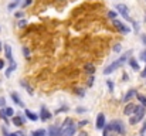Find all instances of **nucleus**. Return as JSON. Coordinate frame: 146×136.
<instances>
[{
	"label": "nucleus",
	"instance_id": "1",
	"mask_svg": "<svg viewBox=\"0 0 146 136\" xmlns=\"http://www.w3.org/2000/svg\"><path fill=\"white\" fill-rule=\"evenodd\" d=\"M131 54H132V51H128V52H125V54H123L122 57H119V58H118L115 62H112L109 67H106V68L104 70V74H105V75H109V74H112L115 70H118L119 67H122V65H123V64L128 61V58H129V55H131Z\"/></svg>",
	"mask_w": 146,
	"mask_h": 136
},
{
	"label": "nucleus",
	"instance_id": "2",
	"mask_svg": "<svg viewBox=\"0 0 146 136\" xmlns=\"http://www.w3.org/2000/svg\"><path fill=\"white\" fill-rule=\"evenodd\" d=\"M62 128V132H61V136H74L75 133V125H74V122L71 121V119H65V122H64V125L61 126Z\"/></svg>",
	"mask_w": 146,
	"mask_h": 136
},
{
	"label": "nucleus",
	"instance_id": "3",
	"mask_svg": "<svg viewBox=\"0 0 146 136\" xmlns=\"http://www.w3.org/2000/svg\"><path fill=\"white\" fill-rule=\"evenodd\" d=\"M146 111H145V106H136V111H135V113H133V116H131V125H135V123H138L139 121H142L143 119V116H145Z\"/></svg>",
	"mask_w": 146,
	"mask_h": 136
},
{
	"label": "nucleus",
	"instance_id": "4",
	"mask_svg": "<svg viewBox=\"0 0 146 136\" xmlns=\"http://www.w3.org/2000/svg\"><path fill=\"white\" fill-rule=\"evenodd\" d=\"M106 128L109 131L115 132V133H123L125 132V126H123V123L121 121H112L109 125H106Z\"/></svg>",
	"mask_w": 146,
	"mask_h": 136
},
{
	"label": "nucleus",
	"instance_id": "5",
	"mask_svg": "<svg viewBox=\"0 0 146 136\" xmlns=\"http://www.w3.org/2000/svg\"><path fill=\"white\" fill-rule=\"evenodd\" d=\"M113 26H115V27H116L121 33H123V34H128V33L131 31V29H129L128 26H125L122 21H119V20H116V19L113 20Z\"/></svg>",
	"mask_w": 146,
	"mask_h": 136
},
{
	"label": "nucleus",
	"instance_id": "6",
	"mask_svg": "<svg viewBox=\"0 0 146 136\" xmlns=\"http://www.w3.org/2000/svg\"><path fill=\"white\" fill-rule=\"evenodd\" d=\"M116 13L122 14L126 20H129V10L125 4H116Z\"/></svg>",
	"mask_w": 146,
	"mask_h": 136
},
{
	"label": "nucleus",
	"instance_id": "7",
	"mask_svg": "<svg viewBox=\"0 0 146 136\" xmlns=\"http://www.w3.org/2000/svg\"><path fill=\"white\" fill-rule=\"evenodd\" d=\"M62 128L58 125H51L48 128V136H61Z\"/></svg>",
	"mask_w": 146,
	"mask_h": 136
},
{
	"label": "nucleus",
	"instance_id": "8",
	"mask_svg": "<svg viewBox=\"0 0 146 136\" xmlns=\"http://www.w3.org/2000/svg\"><path fill=\"white\" fill-rule=\"evenodd\" d=\"M105 128V115L98 113L97 116V129H104Z\"/></svg>",
	"mask_w": 146,
	"mask_h": 136
},
{
	"label": "nucleus",
	"instance_id": "9",
	"mask_svg": "<svg viewBox=\"0 0 146 136\" xmlns=\"http://www.w3.org/2000/svg\"><path fill=\"white\" fill-rule=\"evenodd\" d=\"M135 111H136V105H133V103H129V105L125 108L123 113H125V115H128V116H132V115L135 113Z\"/></svg>",
	"mask_w": 146,
	"mask_h": 136
},
{
	"label": "nucleus",
	"instance_id": "10",
	"mask_svg": "<svg viewBox=\"0 0 146 136\" xmlns=\"http://www.w3.org/2000/svg\"><path fill=\"white\" fill-rule=\"evenodd\" d=\"M50 118H51V113L47 111V108H46V106H41V115H40V119L46 122V121H48Z\"/></svg>",
	"mask_w": 146,
	"mask_h": 136
},
{
	"label": "nucleus",
	"instance_id": "11",
	"mask_svg": "<svg viewBox=\"0 0 146 136\" xmlns=\"http://www.w3.org/2000/svg\"><path fill=\"white\" fill-rule=\"evenodd\" d=\"M26 116H27L30 121H33V122H36V121L40 118L37 113H34V112H31V111H29V109H26Z\"/></svg>",
	"mask_w": 146,
	"mask_h": 136
},
{
	"label": "nucleus",
	"instance_id": "12",
	"mask_svg": "<svg viewBox=\"0 0 146 136\" xmlns=\"http://www.w3.org/2000/svg\"><path fill=\"white\" fill-rule=\"evenodd\" d=\"M11 99L14 101V103H16V105H19V106H23V102H21L20 96H19L16 92H11Z\"/></svg>",
	"mask_w": 146,
	"mask_h": 136
},
{
	"label": "nucleus",
	"instance_id": "13",
	"mask_svg": "<svg viewBox=\"0 0 146 136\" xmlns=\"http://www.w3.org/2000/svg\"><path fill=\"white\" fill-rule=\"evenodd\" d=\"M4 52H6V57H7L10 61H13V57H11V47L9 44L4 45Z\"/></svg>",
	"mask_w": 146,
	"mask_h": 136
},
{
	"label": "nucleus",
	"instance_id": "14",
	"mask_svg": "<svg viewBox=\"0 0 146 136\" xmlns=\"http://www.w3.org/2000/svg\"><path fill=\"white\" fill-rule=\"evenodd\" d=\"M16 67H17V65H16V62L10 61V67H9V70L6 71V77H10V75H11V72L16 70Z\"/></svg>",
	"mask_w": 146,
	"mask_h": 136
},
{
	"label": "nucleus",
	"instance_id": "15",
	"mask_svg": "<svg viewBox=\"0 0 146 136\" xmlns=\"http://www.w3.org/2000/svg\"><path fill=\"white\" fill-rule=\"evenodd\" d=\"M85 72H88V74H94L95 72V67L92 65V64H85Z\"/></svg>",
	"mask_w": 146,
	"mask_h": 136
},
{
	"label": "nucleus",
	"instance_id": "16",
	"mask_svg": "<svg viewBox=\"0 0 146 136\" xmlns=\"http://www.w3.org/2000/svg\"><path fill=\"white\" fill-rule=\"evenodd\" d=\"M135 95H138V94H136V91H135V90H131L129 92H128V94H126V95H125V102H128V101H129L132 96H135Z\"/></svg>",
	"mask_w": 146,
	"mask_h": 136
},
{
	"label": "nucleus",
	"instance_id": "17",
	"mask_svg": "<svg viewBox=\"0 0 146 136\" xmlns=\"http://www.w3.org/2000/svg\"><path fill=\"white\" fill-rule=\"evenodd\" d=\"M13 123L17 125V126H21V125H23V118H21V116H14V118H13Z\"/></svg>",
	"mask_w": 146,
	"mask_h": 136
},
{
	"label": "nucleus",
	"instance_id": "18",
	"mask_svg": "<svg viewBox=\"0 0 146 136\" xmlns=\"http://www.w3.org/2000/svg\"><path fill=\"white\" fill-rule=\"evenodd\" d=\"M129 64H131V67H132L135 71H138V70H139V65H138V62H136V60H135V58H131V60H129Z\"/></svg>",
	"mask_w": 146,
	"mask_h": 136
},
{
	"label": "nucleus",
	"instance_id": "19",
	"mask_svg": "<svg viewBox=\"0 0 146 136\" xmlns=\"http://www.w3.org/2000/svg\"><path fill=\"white\" fill-rule=\"evenodd\" d=\"M33 135L34 136H47V132H46L44 129H38V131H36Z\"/></svg>",
	"mask_w": 146,
	"mask_h": 136
},
{
	"label": "nucleus",
	"instance_id": "20",
	"mask_svg": "<svg viewBox=\"0 0 146 136\" xmlns=\"http://www.w3.org/2000/svg\"><path fill=\"white\" fill-rule=\"evenodd\" d=\"M136 96H138L139 102L142 103V106H146V96H143V95H136Z\"/></svg>",
	"mask_w": 146,
	"mask_h": 136
},
{
	"label": "nucleus",
	"instance_id": "21",
	"mask_svg": "<svg viewBox=\"0 0 146 136\" xmlns=\"http://www.w3.org/2000/svg\"><path fill=\"white\" fill-rule=\"evenodd\" d=\"M19 3H20V0H14V1H11V3L9 4V10H13L16 6H19Z\"/></svg>",
	"mask_w": 146,
	"mask_h": 136
},
{
	"label": "nucleus",
	"instance_id": "22",
	"mask_svg": "<svg viewBox=\"0 0 146 136\" xmlns=\"http://www.w3.org/2000/svg\"><path fill=\"white\" fill-rule=\"evenodd\" d=\"M14 115V111L11 108H6V116H13Z\"/></svg>",
	"mask_w": 146,
	"mask_h": 136
},
{
	"label": "nucleus",
	"instance_id": "23",
	"mask_svg": "<svg viewBox=\"0 0 146 136\" xmlns=\"http://www.w3.org/2000/svg\"><path fill=\"white\" fill-rule=\"evenodd\" d=\"M31 1H33V0H24V1L21 3V7H23V9H24V7H29V6L31 4Z\"/></svg>",
	"mask_w": 146,
	"mask_h": 136
},
{
	"label": "nucleus",
	"instance_id": "24",
	"mask_svg": "<svg viewBox=\"0 0 146 136\" xmlns=\"http://www.w3.org/2000/svg\"><path fill=\"white\" fill-rule=\"evenodd\" d=\"M141 60H142V61H145V62H146V50H143V51L141 52Z\"/></svg>",
	"mask_w": 146,
	"mask_h": 136
},
{
	"label": "nucleus",
	"instance_id": "25",
	"mask_svg": "<svg viewBox=\"0 0 146 136\" xmlns=\"http://www.w3.org/2000/svg\"><path fill=\"white\" fill-rule=\"evenodd\" d=\"M9 136H24L23 132H14V133H10Z\"/></svg>",
	"mask_w": 146,
	"mask_h": 136
},
{
	"label": "nucleus",
	"instance_id": "26",
	"mask_svg": "<svg viewBox=\"0 0 146 136\" xmlns=\"http://www.w3.org/2000/svg\"><path fill=\"white\" fill-rule=\"evenodd\" d=\"M108 87H109L111 91H113V82H112V81H108Z\"/></svg>",
	"mask_w": 146,
	"mask_h": 136
},
{
	"label": "nucleus",
	"instance_id": "27",
	"mask_svg": "<svg viewBox=\"0 0 146 136\" xmlns=\"http://www.w3.org/2000/svg\"><path fill=\"white\" fill-rule=\"evenodd\" d=\"M113 51H116V52H118V51H121V44L115 45V47H113Z\"/></svg>",
	"mask_w": 146,
	"mask_h": 136
},
{
	"label": "nucleus",
	"instance_id": "28",
	"mask_svg": "<svg viewBox=\"0 0 146 136\" xmlns=\"http://www.w3.org/2000/svg\"><path fill=\"white\" fill-rule=\"evenodd\" d=\"M26 23H27V21H26V20H21V21H20V24H19V26H20V27H24V26H26Z\"/></svg>",
	"mask_w": 146,
	"mask_h": 136
},
{
	"label": "nucleus",
	"instance_id": "29",
	"mask_svg": "<svg viewBox=\"0 0 146 136\" xmlns=\"http://www.w3.org/2000/svg\"><path fill=\"white\" fill-rule=\"evenodd\" d=\"M115 16H116V14H115V11H109V17L115 19Z\"/></svg>",
	"mask_w": 146,
	"mask_h": 136
},
{
	"label": "nucleus",
	"instance_id": "30",
	"mask_svg": "<svg viewBox=\"0 0 146 136\" xmlns=\"http://www.w3.org/2000/svg\"><path fill=\"white\" fill-rule=\"evenodd\" d=\"M3 68H4V61L0 60V70H3Z\"/></svg>",
	"mask_w": 146,
	"mask_h": 136
},
{
	"label": "nucleus",
	"instance_id": "31",
	"mask_svg": "<svg viewBox=\"0 0 146 136\" xmlns=\"http://www.w3.org/2000/svg\"><path fill=\"white\" fill-rule=\"evenodd\" d=\"M141 75H142V78H146V67H145V70L142 71V74H141Z\"/></svg>",
	"mask_w": 146,
	"mask_h": 136
},
{
	"label": "nucleus",
	"instance_id": "32",
	"mask_svg": "<svg viewBox=\"0 0 146 136\" xmlns=\"http://www.w3.org/2000/svg\"><path fill=\"white\" fill-rule=\"evenodd\" d=\"M23 52H24V54H26V55H29V50H27V48H26V47H24V48H23Z\"/></svg>",
	"mask_w": 146,
	"mask_h": 136
},
{
	"label": "nucleus",
	"instance_id": "33",
	"mask_svg": "<svg viewBox=\"0 0 146 136\" xmlns=\"http://www.w3.org/2000/svg\"><path fill=\"white\" fill-rule=\"evenodd\" d=\"M77 112H85V108H78Z\"/></svg>",
	"mask_w": 146,
	"mask_h": 136
},
{
	"label": "nucleus",
	"instance_id": "34",
	"mask_svg": "<svg viewBox=\"0 0 146 136\" xmlns=\"http://www.w3.org/2000/svg\"><path fill=\"white\" fill-rule=\"evenodd\" d=\"M4 102H6V101H4V98H1V99H0V105H1V106H4Z\"/></svg>",
	"mask_w": 146,
	"mask_h": 136
},
{
	"label": "nucleus",
	"instance_id": "35",
	"mask_svg": "<svg viewBox=\"0 0 146 136\" xmlns=\"http://www.w3.org/2000/svg\"><path fill=\"white\" fill-rule=\"evenodd\" d=\"M85 123H87V121H82V122H80V126H84Z\"/></svg>",
	"mask_w": 146,
	"mask_h": 136
},
{
	"label": "nucleus",
	"instance_id": "36",
	"mask_svg": "<svg viewBox=\"0 0 146 136\" xmlns=\"http://www.w3.org/2000/svg\"><path fill=\"white\" fill-rule=\"evenodd\" d=\"M142 41H143V43L146 44V36H142Z\"/></svg>",
	"mask_w": 146,
	"mask_h": 136
},
{
	"label": "nucleus",
	"instance_id": "37",
	"mask_svg": "<svg viewBox=\"0 0 146 136\" xmlns=\"http://www.w3.org/2000/svg\"><path fill=\"white\" fill-rule=\"evenodd\" d=\"M80 136H87V133H84V132H81V133H80Z\"/></svg>",
	"mask_w": 146,
	"mask_h": 136
},
{
	"label": "nucleus",
	"instance_id": "38",
	"mask_svg": "<svg viewBox=\"0 0 146 136\" xmlns=\"http://www.w3.org/2000/svg\"><path fill=\"white\" fill-rule=\"evenodd\" d=\"M0 50H1V44H0Z\"/></svg>",
	"mask_w": 146,
	"mask_h": 136
}]
</instances>
